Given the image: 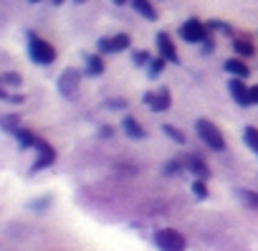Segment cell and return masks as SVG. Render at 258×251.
<instances>
[{"label": "cell", "instance_id": "1", "mask_svg": "<svg viewBox=\"0 0 258 251\" xmlns=\"http://www.w3.org/2000/svg\"><path fill=\"white\" fill-rule=\"evenodd\" d=\"M28 56L38 66H51L56 61V48L48 41L38 38L36 33H28Z\"/></svg>", "mask_w": 258, "mask_h": 251}, {"label": "cell", "instance_id": "2", "mask_svg": "<svg viewBox=\"0 0 258 251\" xmlns=\"http://www.w3.org/2000/svg\"><path fill=\"white\" fill-rule=\"evenodd\" d=\"M195 132H198V137H200L210 150H215V153H223V150H225V137H223V132L215 127L210 119H198V122H195Z\"/></svg>", "mask_w": 258, "mask_h": 251}, {"label": "cell", "instance_id": "3", "mask_svg": "<svg viewBox=\"0 0 258 251\" xmlns=\"http://www.w3.org/2000/svg\"><path fill=\"white\" fill-rule=\"evenodd\" d=\"M155 246L160 251H185V236L175 228H160L155 233Z\"/></svg>", "mask_w": 258, "mask_h": 251}, {"label": "cell", "instance_id": "4", "mask_svg": "<svg viewBox=\"0 0 258 251\" xmlns=\"http://www.w3.org/2000/svg\"><path fill=\"white\" fill-rule=\"evenodd\" d=\"M180 36H182L185 43H203L208 38V26L198 18H190L180 26Z\"/></svg>", "mask_w": 258, "mask_h": 251}, {"label": "cell", "instance_id": "5", "mask_svg": "<svg viewBox=\"0 0 258 251\" xmlns=\"http://www.w3.org/2000/svg\"><path fill=\"white\" fill-rule=\"evenodd\" d=\"M79 84H81V74H79L76 69L61 71V76H58V91H61L66 99H71V96L79 91Z\"/></svg>", "mask_w": 258, "mask_h": 251}, {"label": "cell", "instance_id": "6", "mask_svg": "<svg viewBox=\"0 0 258 251\" xmlns=\"http://www.w3.org/2000/svg\"><path fill=\"white\" fill-rule=\"evenodd\" d=\"M142 102L152 109V112H165V109H170V104H172V96H170V89H157V91H147L145 96H142Z\"/></svg>", "mask_w": 258, "mask_h": 251}, {"label": "cell", "instance_id": "7", "mask_svg": "<svg viewBox=\"0 0 258 251\" xmlns=\"http://www.w3.org/2000/svg\"><path fill=\"white\" fill-rule=\"evenodd\" d=\"M99 51L101 54H119V51H126L129 46H132V38H129L126 33H116L111 38H99Z\"/></svg>", "mask_w": 258, "mask_h": 251}, {"label": "cell", "instance_id": "8", "mask_svg": "<svg viewBox=\"0 0 258 251\" xmlns=\"http://www.w3.org/2000/svg\"><path fill=\"white\" fill-rule=\"evenodd\" d=\"M36 150H38V158H36V163L31 165V173H38V170H43V168H48V165L56 163V150H53L46 140H38V142H36Z\"/></svg>", "mask_w": 258, "mask_h": 251}, {"label": "cell", "instance_id": "9", "mask_svg": "<svg viewBox=\"0 0 258 251\" xmlns=\"http://www.w3.org/2000/svg\"><path fill=\"white\" fill-rule=\"evenodd\" d=\"M157 51H160V56L162 59H167V64H180V56H177V48H175V43H172V38L167 36V33H157Z\"/></svg>", "mask_w": 258, "mask_h": 251}, {"label": "cell", "instance_id": "10", "mask_svg": "<svg viewBox=\"0 0 258 251\" xmlns=\"http://www.w3.org/2000/svg\"><path fill=\"white\" fill-rule=\"evenodd\" d=\"M228 89H230V96L235 99V104H240V107H250V89L243 84L240 76H233V79L228 81Z\"/></svg>", "mask_w": 258, "mask_h": 251}, {"label": "cell", "instance_id": "11", "mask_svg": "<svg viewBox=\"0 0 258 251\" xmlns=\"http://www.w3.org/2000/svg\"><path fill=\"white\" fill-rule=\"evenodd\" d=\"M185 168H187L195 178H203V180H208V178H210V168H208V163H205L198 153H192V155H187V158H185Z\"/></svg>", "mask_w": 258, "mask_h": 251}, {"label": "cell", "instance_id": "12", "mask_svg": "<svg viewBox=\"0 0 258 251\" xmlns=\"http://www.w3.org/2000/svg\"><path fill=\"white\" fill-rule=\"evenodd\" d=\"M121 132H124L126 137H132V140H145V137H147L145 127H142L135 117H129V114L121 119Z\"/></svg>", "mask_w": 258, "mask_h": 251}, {"label": "cell", "instance_id": "13", "mask_svg": "<svg viewBox=\"0 0 258 251\" xmlns=\"http://www.w3.org/2000/svg\"><path fill=\"white\" fill-rule=\"evenodd\" d=\"M132 8H135L142 18H147V21H157V11H155V6L150 3V0H132Z\"/></svg>", "mask_w": 258, "mask_h": 251}, {"label": "cell", "instance_id": "14", "mask_svg": "<svg viewBox=\"0 0 258 251\" xmlns=\"http://www.w3.org/2000/svg\"><path fill=\"white\" fill-rule=\"evenodd\" d=\"M223 69L228 71V74H233V76H240V79H245L250 71H248V66L240 61V59H228L225 64H223Z\"/></svg>", "mask_w": 258, "mask_h": 251}, {"label": "cell", "instance_id": "15", "mask_svg": "<svg viewBox=\"0 0 258 251\" xmlns=\"http://www.w3.org/2000/svg\"><path fill=\"white\" fill-rule=\"evenodd\" d=\"M86 74H89V76H99V74H104V61H101V56H96V54H86Z\"/></svg>", "mask_w": 258, "mask_h": 251}, {"label": "cell", "instance_id": "16", "mask_svg": "<svg viewBox=\"0 0 258 251\" xmlns=\"http://www.w3.org/2000/svg\"><path fill=\"white\" fill-rule=\"evenodd\" d=\"M238 200H240L243 206H248V208H253V211H258V193H255V190H248V188H240V190H238Z\"/></svg>", "mask_w": 258, "mask_h": 251}, {"label": "cell", "instance_id": "17", "mask_svg": "<svg viewBox=\"0 0 258 251\" xmlns=\"http://www.w3.org/2000/svg\"><path fill=\"white\" fill-rule=\"evenodd\" d=\"M0 124H3V130H6L8 135H16V132L21 130V117H18V114H3Z\"/></svg>", "mask_w": 258, "mask_h": 251}, {"label": "cell", "instance_id": "18", "mask_svg": "<svg viewBox=\"0 0 258 251\" xmlns=\"http://www.w3.org/2000/svg\"><path fill=\"white\" fill-rule=\"evenodd\" d=\"M16 140H18V145H21V150H28V147H36V142H38V140L33 137V132H31V130H23V127H21V130L16 132Z\"/></svg>", "mask_w": 258, "mask_h": 251}, {"label": "cell", "instance_id": "19", "mask_svg": "<svg viewBox=\"0 0 258 251\" xmlns=\"http://www.w3.org/2000/svg\"><path fill=\"white\" fill-rule=\"evenodd\" d=\"M165 64H167V59H162V56L152 59V61H150V66H147V76H150V79H157V76L165 71Z\"/></svg>", "mask_w": 258, "mask_h": 251}, {"label": "cell", "instance_id": "20", "mask_svg": "<svg viewBox=\"0 0 258 251\" xmlns=\"http://www.w3.org/2000/svg\"><path fill=\"white\" fill-rule=\"evenodd\" d=\"M243 140H245V145L258 155V130H255V127H245V130H243Z\"/></svg>", "mask_w": 258, "mask_h": 251}, {"label": "cell", "instance_id": "21", "mask_svg": "<svg viewBox=\"0 0 258 251\" xmlns=\"http://www.w3.org/2000/svg\"><path fill=\"white\" fill-rule=\"evenodd\" d=\"M182 168H185V160H170V163H165L162 173H165L167 178H175V175L182 173Z\"/></svg>", "mask_w": 258, "mask_h": 251}, {"label": "cell", "instance_id": "22", "mask_svg": "<svg viewBox=\"0 0 258 251\" xmlns=\"http://www.w3.org/2000/svg\"><path fill=\"white\" fill-rule=\"evenodd\" d=\"M162 132L172 140V142H177V145H185V135L177 130V127H172V124H162Z\"/></svg>", "mask_w": 258, "mask_h": 251}, {"label": "cell", "instance_id": "23", "mask_svg": "<svg viewBox=\"0 0 258 251\" xmlns=\"http://www.w3.org/2000/svg\"><path fill=\"white\" fill-rule=\"evenodd\" d=\"M233 48H235L238 56H245V59L253 56V46H250L248 41H243V38H235V41H233Z\"/></svg>", "mask_w": 258, "mask_h": 251}, {"label": "cell", "instance_id": "24", "mask_svg": "<svg viewBox=\"0 0 258 251\" xmlns=\"http://www.w3.org/2000/svg\"><path fill=\"white\" fill-rule=\"evenodd\" d=\"M192 195H195L198 200H205V198H208V185H205L203 178H198V180L192 183Z\"/></svg>", "mask_w": 258, "mask_h": 251}, {"label": "cell", "instance_id": "25", "mask_svg": "<svg viewBox=\"0 0 258 251\" xmlns=\"http://www.w3.org/2000/svg\"><path fill=\"white\" fill-rule=\"evenodd\" d=\"M0 81H3L6 86H21V84H23L21 74H13V71H6L3 76H0Z\"/></svg>", "mask_w": 258, "mask_h": 251}, {"label": "cell", "instance_id": "26", "mask_svg": "<svg viewBox=\"0 0 258 251\" xmlns=\"http://www.w3.org/2000/svg\"><path fill=\"white\" fill-rule=\"evenodd\" d=\"M132 61H135V66H150V54L147 51H135L132 54Z\"/></svg>", "mask_w": 258, "mask_h": 251}, {"label": "cell", "instance_id": "27", "mask_svg": "<svg viewBox=\"0 0 258 251\" xmlns=\"http://www.w3.org/2000/svg\"><path fill=\"white\" fill-rule=\"evenodd\" d=\"M208 28H215V31L230 33V26H228V23H223V21H210V23H208Z\"/></svg>", "mask_w": 258, "mask_h": 251}, {"label": "cell", "instance_id": "28", "mask_svg": "<svg viewBox=\"0 0 258 251\" xmlns=\"http://www.w3.org/2000/svg\"><path fill=\"white\" fill-rule=\"evenodd\" d=\"M48 203H51V198L46 195L43 200H33V203H31V208H33V211H43V208H48Z\"/></svg>", "mask_w": 258, "mask_h": 251}, {"label": "cell", "instance_id": "29", "mask_svg": "<svg viewBox=\"0 0 258 251\" xmlns=\"http://www.w3.org/2000/svg\"><path fill=\"white\" fill-rule=\"evenodd\" d=\"M106 107H111V109H126V102L124 99H111V102H106Z\"/></svg>", "mask_w": 258, "mask_h": 251}, {"label": "cell", "instance_id": "30", "mask_svg": "<svg viewBox=\"0 0 258 251\" xmlns=\"http://www.w3.org/2000/svg\"><path fill=\"white\" fill-rule=\"evenodd\" d=\"M203 48H205V54H213V48H215V43H213V38L208 36L205 41H203Z\"/></svg>", "mask_w": 258, "mask_h": 251}, {"label": "cell", "instance_id": "31", "mask_svg": "<svg viewBox=\"0 0 258 251\" xmlns=\"http://www.w3.org/2000/svg\"><path fill=\"white\" fill-rule=\"evenodd\" d=\"M250 104H258V86H250Z\"/></svg>", "mask_w": 258, "mask_h": 251}, {"label": "cell", "instance_id": "32", "mask_svg": "<svg viewBox=\"0 0 258 251\" xmlns=\"http://www.w3.org/2000/svg\"><path fill=\"white\" fill-rule=\"evenodd\" d=\"M99 135H101V137H111V127H106V124H104V127L99 130Z\"/></svg>", "mask_w": 258, "mask_h": 251}, {"label": "cell", "instance_id": "33", "mask_svg": "<svg viewBox=\"0 0 258 251\" xmlns=\"http://www.w3.org/2000/svg\"><path fill=\"white\" fill-rule=\"evenodd\" d=\"M51 3H53V6H61V3H63V0H51Z\"/></svg>", "mask_w": 258, "mask_h": 251}, {"label": "cell", "instance_id": "34", "mask_svg": "<svg viewBox=\"0 0 258 251\" xmlns=\"http://www.w3.org/2000/svg\"><path fill=\"white\" fill-rule=\"evenodd\" d=\"M114 3H116V6H124V3H126V0H114Z\"/></svg>", "mask_w": 258, "mask_h": 251}, {"label": "cell", "instance_id": "35", "mask_svg": "<svg viewBox=\"0 0 258 251\" xmlns=\"http://www.w3.org/2000/svg\"><path fill=\"white\" fill-rule=\"evenodd\" d=\"M28 3H41V0H28Z\"/></svg>", "mask_w": 258, "mask_h": 251}, {"label": "cell", "instance_id": "36", "mask_svg": "<svg viewBox=\"0 0 258 251\" xmlns=\"http://www.w3.org/2000/svg\"><path fill=\"white\" fill-rule=\"evenodd\" d=\"M76 3H84V0H76Z\"/></svg>", "mask_w": 258, "mask_h": 251}]
</instances>
